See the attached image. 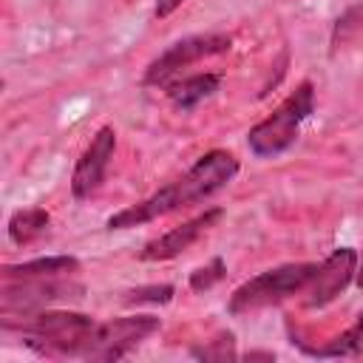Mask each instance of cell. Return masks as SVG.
Segmentation results:
<instances>
[{
	"mask_svg": "<svg viewBox=\"0 0 363 363\" xmlns=\"http://www.w3.org/2000/svg\"><path fill=\"white\" fill-rule=\"evenodd\" d=\"M235 173H238V159L233 153H227V150H207L184 176H179L176 182L159 187L145 201L113 213L108 218V230L139 227V224L156 221L159 216H167V213H173L179 207L199 204V201L210 199L213 193H218L221 187H227L235 179Z\"/></svg>",
	"mask_w": 363,
	"mask_h": 363,
	"instance_id": "obj_1",
	"label": "cell"
},
{
	"mask_svg": "<svg viewBox=\"0 0 363 363\" xmlns=\"http://www.w3.org/2000/svg\"><path fill=\"white\" fill-rule=\"evenodd\" d=\"M96 320L68 309H37L26 312L17 329L28 349L45 357H85Z\"/></svg>",
	"mask_w": 363,
	"mask_h": 363,
	"instance_id": "obj_2",
	"label": "cell"
},
{
	"mask_svg": "<svg viewBox=\"0 0 363 363\" xmlns=\"http://www.w3.org/2000/svg\"><path fill=\"white\" fill-rule=\"evenodd\" d=\"M312 111H315V88H312V82H301L267 119H261L258 125L250 128V133H247L250 150L258 159L281 156L286 147L295 145L301 125L309 119Z\"/></svg>",
	"mask_w": 363,
	"mask_h": 363,
	"instance_id": "obj_3",
	"label": "cell"
},
{
	"mask_svg": "<svg viewBox=\"0 0 363 363\" xmlns=\"http://www.w3.org/2000/svg\"><path fill=\"white\" fill-rule=\"evenodd\" d=\"M318 264H284L275 269H267L250 281H244L227 301L230 315H250L267 306H275L292 295H301L306 284L312 281Z\"/></svg>",
	"mask_w": 363,
	"mask_h": 363,
	"instance_id": "obj_4",
	"label": "cell"
},
{
	"mask_svg": "<svg viewBox=\"0 0 363 363\" xmlns=\"http://www.w3.org/2000/svg\"><path fill=\"white\" fill-rule=\"evenodd\" d=\"M233 37L221 34V31H207V34H190L184 40H176L173 45H167L145 71V85H159L167 88L170 82H176V77L190 68L193 62L204 60V57H216L230 51Z\"/></svg>",
	"mask_w": 363,
	"mask_h": 363,
	"instance_id": "obj_5",
	"label": "cell"
},
{
	"mask_svg": "<svg viewBox=\"0 0 363 363\" xmlns=\"http://www.w3.org/2000/svg\"><path fill=\"white\" fill-rule=\"evenodd\" d=\"M153 332H159L156 315H125V318L96 323L91 343H88V352H85V360L116 363V360L128 357Z\"/></svg>",
	"mask_w": 363,
	"mask_h": 363,
	"instance_id": "obj_6",
	"label": "cell"
},
{
	"mask_svg": "<svg viewBox=\"0 0 363 363\" xmlns=\"http://www.w3.org/2000/svg\"><path fill=\"white\" fill-rule=\"evenodd\" d=\"M85 286L68 278H6L3 281V315L37 312L48 303L82 298Z\"/></svg>",
	"mask_w": 363,
	"mask_h": 363,
	"instance_id": "obj_7",
	"label": "cell"
},
{
	"mask_svg": "<svg viewBox=\"0 0 363 363\" xmlns=\"http://www.w3.org/2000/svg\"><path fill=\"white\" fill-rule=\"evenodd\" d=\"M113 150H116V130L111 125H102L91 136L88 147L82 150V156L74 164V173H71V193H74V199H79V201L91 199L102 187L108 164L113 159Z\"/></svg>",
	"mask_w": 363,
	"mask_h": 363,
	"instance_id": "obj_8",
	"label": "cell"
},
{
	"mask_svg": "<svg viewBox=\"0 0 363 363\" xmlns=\"http://www.w3.org/2000/svg\"><path fill=\"white\" fill-rule=\"evenodd\" d=\"M357 272V252L352 247H337L326 255L323 264H318L312 281L306 284L303 295H306V306L318 309L332 303L337 295H343V289L354 281Z\"/></svg>",
	"mask_w": 363,
	"mask_h": 363,
	"instance_id": "obj_9",
	"label": "cell"
},
{
	"mask_svg": "<svg viewBox=\"0 0 363 363\" xmlns=\"http://www.w3.org/2000/svg\"><path fill=\"white\" fill-rule=\"evenodd\" d=\"M221 218H224V210H221V207H210V210L199 213L196 218H190V221H184V224H179V227H173V230H167L164 235L147 241V244L139 250V261H170V258H176V255H182V252H187V250H190L204 233H210Z\"/></svg>",
	"mask_w": 363,
	"mask_h": 363,
	"instance_id": "obj_10",
	"label": "cell"
},
{
	"mask_svg": "<svg viewBox=\"0 0 363 363\" xmlns=\"http://www.w3.org/2000/svg\"><path fill=\"white\" fill-rule=\"evenodd\" d=\"M218 88H221V77L218 74H193V77L170 82L167 85V99L173 102V108L187 113L196 105H201L204 99H210Z\"/></svg>",
	"mask_w": 363,
	"mask_h": 363,
	"instance_id": "obj_11",
	"label": "cell"
},
{
	"mask_svg": "<svg viewBox=\"0 0 363 363\" xmlns=\"http://www.w3.org/2000/svg\"><path fill=\"white\" fill-rule=\"evenodd\" d=\"M77 272H79V258L74 255H45L3 267V278H71Z\"/></svg>",
	"mask_w": 363,
	"mask_h": 363,
	"instance_id": "obj_12",
	"label": "cell"
},
{
	"mask_svg": "<svg viewBox=\"0 0 363 363\" xmlns=\"http://www.w3.org/2000/svg\"><path fill=\"white\" fill-rule=\"evenodd\" d=\"M48 221H51V216H48V210H43V207L17 210V213L9 218V238H11V244H17V247L31 244L34 238H40V235L48 230Z\"/></svg>",
	"mask_w": 363,
	"mask_h": 363,
	"instance_id": "obj_13",
	"label": "cell"
},
{
	"mask_svg": "<svg viewBox=\"0 0 363 363\" xmlns=\"http://www.w3.org/2000/svg\"><path fill=\"white\" fill-rule=\"evenodd\" d=\"M306 354H315V357H354L357 352H363V315L346 329L340 332L337 337L326 340L323 346H306L303 349Z\"/></svg>",
	"mask_w": 363,
	"mask_h": 363,
	"instance_id": "obj_14",
	"label": "cell"
},
{
	"mask_svg": "<svg viewBox=\"0 0 363 363\" xmlns=\"http://www.w3.org/2000/svg\"><path fill=\"white\" fill-rule=\"evenodd\" d=\"M190 357H199V360H235V340L230 332H221L216 335L213 340H207L204 346H196L190 349Z\"/></svg>",
	"mask_w": 363,
	"mask_h": 363,
	"instance_id": "obj_15",
	"label": "cell"
},
{
	"mask_svg": "<svg viewBox=\"0 0 363 363\" xmlns=\"http://www.w3.org/2000/svg\"><path fill=\"white\" fill-rule=\"evenodd\" d=\"M224 272H227L224 258H213L210 264L196 267V269L190 272V289H193V292H204V289L216 286V284L224 278Z\"/></svg>",
	"mask_w": 363,
	"mask_h": 363,
	"instance_id": "obj_16",
	"label": "cell"
},
{
	"mask_svg": "<svg viewBox=\"0 0 363 363\" xmlns=\"http://www.w3.org/2000/svg\"><path fill=\"white\" fill-rule=\"evenodd\" d=\"M173 298V286L170 284H150V286H139L125 292V303H167Z\"/></svg>",
	"mask_w": 363,
	"mask_h": 363,
	"instance_id": "obj_17",
	"label": "cell"
},
{
	"mask_svg": "<svg viewBox=\"0 0 363 363\" xmlns=\"http://www.w3.org/2000/svg\"><path fill=\"white\" fill-rule=\"evenodd\" d=\"M360 23H363V6L349 9V11H346V14L337 20V26H335V31H332V48L343 45V43L349 40V31L360 28Z\"/></svg>",
	"mask_w": 363,
	"mask_h": 363,
	"instance_id": "obj_18",
	"label": "cell"
},
{
	"mask_svg": "<svg viewBox=\"0 0 363 363\" xmlns=\"http://www.w3.org/2000/svg\"><path fill=\"white\" fill-rule=\"evenodd\" d=\"M184 0H156V9H153V14L159 17V20H164V17H170L179 6H182Z\"/></svg>",
	"mask_w": 363,
	"mask_h": 363,
	"instance_id": "obj_19",
	"label": "cell"
},
{
	"mask_svg": "<svg viewBox=\"0 0 363 363\" xmlns=\"http://www.w3.org/2000/svg\"><path fill=\"white\" fill-rule=\"evenodd\" d=\"M354 284L363 289V252L357 255V272H354Z\"/></svg>",
	"mask_w": 363,
	"mask_h": 363,
	"instance_id": "obj_20",
	"label": "cell"
}]
</instances>
